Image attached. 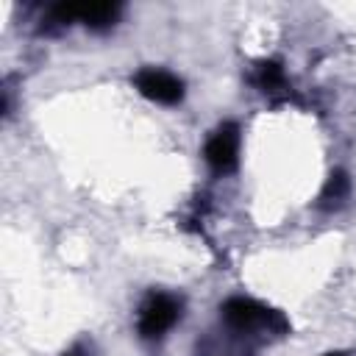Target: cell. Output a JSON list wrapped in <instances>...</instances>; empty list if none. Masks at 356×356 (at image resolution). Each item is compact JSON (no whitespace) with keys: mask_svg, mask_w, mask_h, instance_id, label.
I'll return each mask as SVG.
<instances>
[{"mask_svg":"<svg viewBox=\"0 0 356 356\" xmlns=\"http://www.w3.org/2000/svg\"><path fill=\"white\" fill-rule=\"evenodd\" d=\"M178 312H181V303L172 295H164V292L150 295L139 314L142 337H161L167 328H172V323L178 320Z\"/></svg>","mask_w":356,"mask_h":356,"instance_id":"obj_1","label":"cell"},{"mask_svg":"<svg viewBox=\"0 0 356 356\" xmlns=\"http://www.w3.org/2000/svg\"><path fill=\"white\" fill-rule=\"evenodd\" d=\"M136 86L145 97L156 100V103H175L184 95V83L164 70H142L136 75Z\"/></svg>","mask_w":356,"mask_h":356,"instance_id":"obj_2","label":"cell"},{"mask_svg":"<svg viewBox=\"0 0 356 356\" xmlns=\"http://www.w3.org/2000/svg\"><path fill=\"white\" fill-rule=\"evenodd\" d=\"M236 153H239V131H236V125H222L206 145V161L217 172L231 170L236 164Z\"/></svg>","mask_w":356,"mask_h":356,"instance_id":"obj_3","label":"cell"},{"mask_svg":"<svg viewBox=\"0 0 356 356\" xmlns=\"http://www.w3.org/2000/svg\"><path fill=\"white\" fill-rule=\"evenodd\" d=\"M117 6L111 3H95V6H78V19L92 25V28H106L117 19Z\"/></svg>","mask_w":356,"mask_h":356,"instance_id":"obj_4","label":"cell"},{"mask_svg":"<svg viewBox=\"0 0 356 356\" xmlns=\"http://www.w3.org/2000/svg\"><path fill=\"white\" fill-rule=\"evenodd\" d=\"M348 189H350V181H348V175H345V172H334V175L328 178V184H325L323 200H328V203H334V200H342V197L348 195Z\"/></svg>","mask_w":356,"mask_h":356,"instance_id":"obj_5","label":"cell"},{"mask_svg":"<svg viewBox=\"0 0 356 356\" xmlns=\"http://www.w3.org/2000/svg\"><path fill=\"white\" fill-rule=\"evenodd\" d=\"M256 83L261 89H278L284 83V75H281V67L278 64H261L259 72H256Z\"/></svg>","mask_w":356,"mask_h":356,"instance_id":"obj_6","label":"cell"},{"mask_svg":"<svg viewBox=\"0 0 356 356\" xmlns=\"http://www.w3.org/2000/svg\"><path fill=\"white\" fill-rule=\"evenodd\" d=\"M67 356H81V350H78V348H75V350H70V353H67Z\"/></svg>","mask_w":356,"mask_h":356,"instance_id":"obj_7","label":"cell"},{"mask_svg":"<svg viewBox=\"0 0 356 356\" xmlns=\"http://www.w3.org/2000/svg\"><path fill=\"white\" fill-rule=\"evenodd\" d=\"M331 356H342V353H331Z\"/></svg>","mask_w":356,"mask_h":356,"instance_id":"obj_8","label":"cell"}]
</instances>
